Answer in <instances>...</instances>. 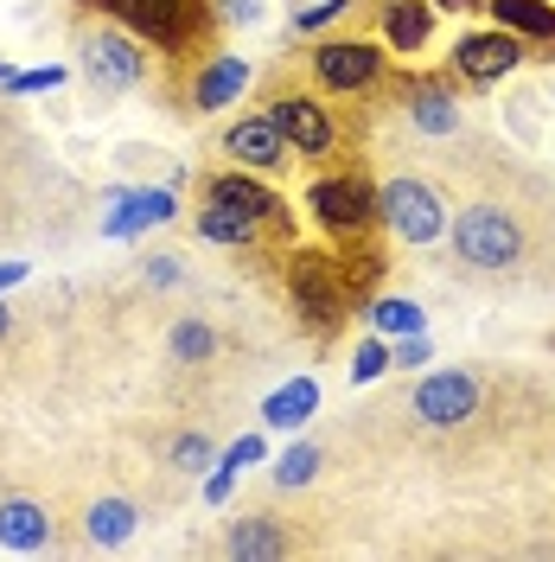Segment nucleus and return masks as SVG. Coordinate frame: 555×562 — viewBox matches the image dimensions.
<instances>
[{
    "mask_svg": "<svg viewBox=\"0 0 555 562\" xmlns=\"http://www.w3.org/2000/svg\"><path fill=\"white\" fill-rule=\"evenodd\" d=\"M135 530H140V505L122 498V492H109V498H97V505L83 512V537H90L97 550H122Z\"/></svg>",
    "mask_w": 555,
    "mask_h": 562,
    "instance_id": "aec40b11",
    "label": "nucleus"
},
{
    "mask_svg": "<svg viewBox=\"0 0 555 562\" xmlns=\"http://www.w3.org/2000/svg\"><path fill=\"white\" fill-rule=\"evenodd\" d=\"M26 276H33V262H0V294H7V288H20Z\"/></svg>",
    "mask_w": 555,
    "mask_h": 562,
    "instance_id": "72a5a7b5",
    "label": "nucleus"
},
{
    "mask_svg": "<svg viewBox=\"0 0 555 562\" xmlns=\"http://www.w3.org/2000/svg\"><path fill=\"white\" fill-rule=\"evenodd\" d=\"M70 70L65 65H38V70H13L7 77V97H45V90H58Z\"/></svg>",
    "mask_w": 555,
    "mask_h": 562,
    "instance_id": "bb28decb",
    "label": "nucleus"
},
{
    "mask_svg": "<svg viewBox=\"0 0 555 562\" xmlns=\"http://www.w3.org/2000/svg\"><path fill=\"white\" fill-rule=\"evenodd\" d=\"M199 237L217 244V249H256L262 237H269V224H262L256 211H243V205L205 199V205H199Z\"/></svg>",
    "mask_w": 555,
    "mask_h": 562,
    "instance_id": "f3484780",
    "label": "nucleus"
},
{
    "mask_svg": "<svg viewBox=\"0 0 555 562\" xmlns=\"http://www.w3.org/2000/svg\"><path fill=\"white\" fill-rule=\"evenodd\" d=\"M287 301H294V314L307 319L319 339H332L339 319L351 314L346 262L326 256V249H287Z\"/></svg>",
    "mask_w": 555,
    "mask_h": 562,
    "instance_id": "f03ea898",
    "label": "nucleus"
},
{
    "mask_svg": "<svg viewBox=\"0 0 555 562\" xmlns=\"http://www.w3.org/2000/svg\"><path fill=\"white\" fill-rule=\"evenodd\" d=\"M224 557L237 562H269V557H287V530L269 518V512H243L230 537H224Z\"/></svg>",
    "mask_w": 555,
    "mask_h": 562,
    "instance_id": "6ab92c4d",
    "label": "nucleus"
},
{
    "mask_svg": "<svg viewBox=\"0 0 555 562\" xmlns=\"http://www.w3.org/2000/svg\"><path fill=\"white\" fill-rule=\"evenodd\" d=\"M262 7L269 0H217V20L224 26H262Z\"/></svg>",
    "mask_w": 555,
    "mask_h": 562,
    "instance_id": "7c9ffc66",
    "label": "nucleus"
},
{
    "mask_svg": "<svg viewBox=\"0 0 555 562\" xmlns=\"http://www.w3.org/2000/svg\"><path fill=\"white\" fill-rule=\"evenodd\" d=\"M262 460H269V441H262V435H243V441H230V448L217 454V467H224V473H249V467H262Z\"/></svg>",
    "mask_w": 555,
    "mask_h": 562,
    "instance_id": "c756f323",
    "label": "nucleus"
},
{
    "mask_svg": "<svg viewBox=\"0 0 555 562\" xmlns=\"http://www.w3.org/2000/svg\"><path fill=\"white\" fill-rule=\"evenodd\" d=\"M389 364H396V358H389V339H383V333H364V339L351 346V384H377Z\"/></svg>",
    "mask_w": 555,
    "mask_h": 562,
    "instance_id": "393cba45",
    "label": "nucleus"
},
{
    "mask_svg": "<svg viewBox=\"0 0 555 562\" xmlns=\"http://www.w3.org/2000/svg\"><path fill=\"white\" fill-rule=\"evenodd\" d=\"M230 486H237V473L211 467V473H205V505H224V498H230Z\"/></svg>",
    "mask_w": 555,
    "mask_h": 562,
    "instance_id": "473e14b6",
    "label": "nucleus"
},
{
    "mask_svg": "<svg viewBox=\"0 0 555 562\" xmlns=\"http://www.w3.org/2000/svg\"><path fill=\"white\" fill-rule=\"evenodd\" d=\"M77 58H83L90 90H140L147 83V45L128 26H115V20L77 38Z\"/></svg>",
    "mask_w": 555,
    "mask_h": 562,
    "instance_id": "0eeeda50",
    "label": "nucleus"
},
{
    "mask_svg": "<svg viewBox=\"0 0 555 562\" xmlns=\"http://www.w3.org/2000/svg\"><path fill=\"white\" fill-rule=\"evenodd\" d=\"M205 199H224V205H243V211H256L269 231H287L294 217H287V199H281L269 179H256L249 167H237V173H217L205 186Z\"/></svg>",
    "mask_w": 555,
    "mask_h": 562,
    "instance_id": "2eb2a0df",
    "label": "nucleus"
},
{
    "mask_svg": "<svg viewBox=\"0 0 555 562\" xmlns=\"http://www.w3.org/2000/svg\"><path fill=\"white\" fill-rule=\"evenodd\" d=\"M249 77H256L249 58H237V52H211V58H199V70H192L185 103L199 109V115H217V109H230L249 90Z\"/></svg>",
    "mask_w": 555,
    "mask_h": 562,
    "instance_id": "ddd939ff",
    "label": "nucleus"
},
{
    "mask_svg": "<svg viewBox=\"0 0 555 562\" xmlns=\"http://www.w3.org/2000/svg\"><path fill=\"white\" fill-rule=\"evenodd\" d=\"M269 122L281 128V140H287L301 160H326V154L339 147V122H332V109L319 103V97L281 90L275 103H269Z\"/></svg>",
    "mask_w": 555,
    "mask_h": 562,
    "instance_id": "1a4fd4ad",
    "label": "nucleus"
},
{
    "mask_svg": "<svg viewBox=\"0 0 555 562\" xmlns=\"http://www.w3.org/2000/svg\"><path fill=\"white\" fill-rule=\"evenodd\" d=\"M448 231H453V256L466 269H511L523 256L518 217L505 205H491V199H479V205H466L460 217H448Z\"/></svg>",
    "mask_w": 555,
    "mask_h": 562,
    "instance_id": "39448f33",
    "label": "nucleus"
},
{
    "mask_svg": "<svg viewBox=\"0 0 555 562\" xmlns=\"http://www.w3.org/2000/svg\"><path fill=\"white\" fill-rule=\"evenodd\" d=\"M173 467H179V473H211V467H217L211 435H179V441H173Z\"/></svg>",
    "mask_w": 555,
    "mask_h": 562,
    "instance_id": "cd10ccee",
    "label": "nucleus"
},
{
    "mask_svg": "<svg viewBox=\"0 0 555 562\" xmlns=\"http://www.w3.org/2000/svg\"><path fill=\"white\" fill-rule=\"evenodd\" d=\"M364 319H371V333H383V339H409V333H428V314H421L409 294H377V301L364 307Z\"/></svg>",
    "mask_w": 555,
    "mask_h": 562,
    "instance_id": "5701e85b",
    "label": "nucleus"
},
{
    "mask_svg": "<svg viewBox=\"0 0 555 562\" xmlns=\"http://www.w3.org/2000/svg\"><path fill=\"white\" fill-rule=\"evenodd\" d=\"M313 473H319V448H313V441H294V448L275 460V486H281V492L313 486Z\"/></svg>",
    "mask_w": 555,
    "mask_h": 562,
    "instance_id": "a878e982",
    "label": "nucleus"
},
{
    "mask_svg": "<svg viewBox=\"0 0 555 562\" xmlns=\"http://www.w3.org/2000/svg\"><path fill=\"white\" fill-rule=\"evenodd\" d=\"M358 0H313V7H294V33H319V26H332V20H346Z\"/></svg>",
    "mask_w": 555,
    "mask_h": 562,
    "instance_id": "c85d7f7f",
    "label": "nucleus"
},
{
    "mask_svg": "<svg viewBox=\"0 0 555 562\" xmlns=\"http://www.w3.org/2000/svg\"><path fill=\"white\" fill-rule=\"evenodd\" d=\"M307 211L326 237H339L351 249L377 231V186L364 173H319L307 186Z\"/></svg>",
    "mask_w": 555,
    "mask_h": 562,
    "instance_id": "7ed1b4c3",
    "label": "nucleus"
},
{
    "mask_svg": "<svg viewBox=\"0 0 555 562\" xmlns=\"http://www.w3.org/2000/svg\"><path fill=\"white\" fill-rule=\"evenodd\" d=\"M0 543L20 550V557L45 550L52 543V512L38 498H0Z\"/></svg>",
    "mask_w": 555,
    "mask_h": 562,
    "instance_id": "a211bd4d",
    "label": "nucleus"
},
{
    "mask_svg": "<svg viewBox=\"0 0 555 562\" xmlns=\"http://www.w3.org/2000/svg\"><path fill=\"white\" fill-rule=\"evenodd\" d=\"M403 115L421 135H453L460 128V97H453V70L448 77H409L403 83Z\"/></svg>",
    "mask_w": 555,
    "mask_h": 562,
    "instance_id": "4468645a",
    "label": "nucleus"
},
{
    "mask_svg": "<svg viewBox=\"0 0 555 562\" xmlns=\"http://www.w3.org/2000/svg\"><path fill=\"white\" fill-rule=\"evenodd\" d=\"M313 409H319V384L313 378H287V384H275L262 396V422L269 428H301Z\"/></svg>",
    "mask_w": 555,
    "mask_h": 562,
    "instance_id": "4be33fe9",
    "label": "nucleus"
},
{
    "mask_svg": "<svg viewBox=\"0 0 555 562\" xmlns=\"http://www.w3.org/2000/svg\"><path fill=\"white\" fill-rule=\"evenodd\" d=\"M307 65L326 97H364V90H377L383 70H389V45L383 38H319Z\"/></svg>",
    "mask_w": 555,
    "mask_h": 562,
    "instance_id": "423d86ee",
    "label": "nucleus"
},
{
    "mask_svg": "<svg viewBox=\"0 0 555 562\" xmlns=\"http://www.w3.org/2000/svg\"><path fill=\"white\" fill-rule=\"evenodd\" d=\"M523 65V38L505 33V26H486V33H460L453 38V58L448 70L460 83H473V90H486V83H505L511 70Z\"/></svg>",
    "mask_w": 555,
    "mask_h": 562,
    "instance_id": "6e6552de",
    "label": "nucleus"
},
{
    "mask_svg": "<svg viewBox=\"0 0 555 562\" xmlns=\"http://www.w3.org/2000/svg\"><path fill=\"white\" fill-rule=\"evenodd\" d=\"M7 77H13V70H7V65H0V90H7Z\"/></svg>",
    "mask_w": 555,
    "mask_h": 562,
    "instance_id": "e433bc0d",
    "label": "nucleus"
},
{
    "mask_svg": "<svg viewBox=\"0 0 555 562\" xmlns=\"http://www.w3.org/2000/svg\"><path fill=\"white\" fill-rule=\"evenodd\" d=\"M90 7L115 26H128L154 52H192L205 38V26L217 20L211 0H90Z\"/></svg>",
    "mask_w": 555,
    "mask_h": 562,
    "instance_id": "f257e3e1",
    "label": "nucleus"
},
{
    "mask_svg": "<svg viewBox=\"0 0 555 562\" xmlns=\"http://www.w3.org/2000/svg\"><path fill=\"white\" fill-rule=\"evenodd\" d=\"M167 351H173V364H211V358H217V333H211L199 314H185V319H173Z\"/></svg>",
    "mask_w": 555,
    "mask_h": 562,
    "instance_id": "b1692460",
    "label": "nucleus"
},
{
    "mask_svg": "<svg viewBox=\"0 0 555 562\" xmlns=\"http://www.w3.org/2000/svg\"><path fill=\"white\" fill-rule=\"evenodd\" d=\"M147 281H154V288H173L179 281V256H147Z\"/></svg>",
    "mask_w": 555,
    "mask_h": 562,
    "instance_id": "2f4dec72",
    "label": "nucleus"
},
{
    "mask_svg": "<svg viewBox=\"0 0 555 562\" xmlns=\"http://www.w3.org/2000/svg\"><path fill=\"white\" fill-rule=\"evenodd\" d=\"M491 26H505V33H518L523 45L536 38V45H555V0H486Z\"/></svg>",
    "mask_w": 555,
    "mask_h": 562,
    "instance_id": "412c9836",
    "label": "nucleus"
},
{
    "mask_svg": "<svg viewBox=\"0 0 555 562\" xmlns=\"http://www.w3.org/2000/svg\"><path fill=\"white\" fill-rule=\"evenodd\" d=\"M7 326H13V319H7V301H0V339H7Z\"/></svg>",
    "mask_w": 555,
    "mask_h": 562,
    "instance_id": "c9c22d12",
    "label": "nucleus"
},
{
    "mask_svg": "<svg viewBox=\"0 0 555 562\" xmlns=\"http://www.w3.org/2000/svg\"><path fill=\"white\" fill-rule=\"evenodd\" d=\"M377 38L396 58H416L434 38V0H383L377 7Z\"/></svg>",
    "mask_w": 555,
    "mask_h": 562,
    "instance_id": "dca6fc26",
    "label": "nucleus"
},
{
    "mask_svg": "<svg viewBox=\"0 0 555 562\" xmlns=\"http://www.w3.org/2000/svg\"><path fill=\"white\" fill-rule=\"evenodd\" d=\"M377 224L396 237V244H441L448 237V199L428 186V179H383L377 186Z\"/></svg>",
    "mask_w": 555,
    "mask_h": 562,
    "instance_id": "20e7f679",
    "label": "nucleus"
},
{
    "mask_svg": "<svg viewBox=\"0 0 555 562\" xmlns=\"http://www.w3.org/2000/svg\"><path fill=\"white\" fill-rule=\"evenodd\" d=\"M224 154H230L237 167H249V173H281V167L294 160V147L281 140V128L269 122V109H262V115H237V122L224 128Z\"/></svg>",
    "mask_w": 555,
    "mask_h": 562,
    "instance_id": "f8f14e48",
    "label": "nucleus"
},
{
    "mask_svg": "<svg viewBox=\"0 0 555 562\" xmlns=\"http://www.w3.org/2000/svg\"><path fill=\"white\" fill-rule=\"evenodd\" d=\"M434 13H453V20L460 13H486V0H434Z\"/></svg>",
    "mask_w": 555,
    "mask_h": 562,
    "instance_id": "f704fd0d",
    "label": "nucleus"
},
{
    "mask_svg": "<svg viewBox=\"0 0 555 562\" xmlns=\"http://www.w3.org/2000/svg\"><path fill=\"white\" fill-rule=\"evenodd\" d=\"M409 409H416L428 428H460V422L479 416V378L473 371H428L409 396Z\"/></svg>",
    "mask_w": 555,
    "mask_h": 562,
    "instance_id": "9d476101",
    "label": "nucleus"
},
{
    "mask_svg": "<svg viewBox=\"0 0 555 562\" xmlns=\"http://www.w3.org/2000/svg\"><path fill=\"white\" fill-rule=\"evenodd\" d=\"M103 205H109L103 237L109 244H128V237L147 231V224H173L179 217V192L173 186H135V192H109Z\"/></svg>",
    "mask_w": 555,
    "mask_h": 562,
    "instance_id": "9b49d317",
    "label": "nucleus"
}]
</instances>
